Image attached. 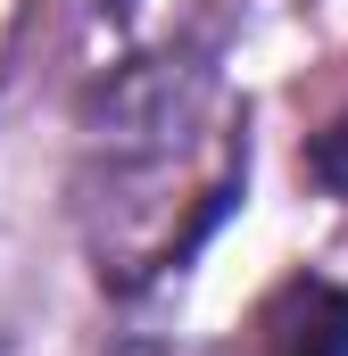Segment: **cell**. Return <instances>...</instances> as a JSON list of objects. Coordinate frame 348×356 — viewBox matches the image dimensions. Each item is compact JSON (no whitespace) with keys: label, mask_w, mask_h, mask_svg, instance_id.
I'll use <instances>...</instances> for the list:
<instances>
[{"label":"cell","mask_w":348,"mask_h":356,"mask_svg":"<svg viewBox=\"0 0 348 356\" xmlns=\"http://www.w3.org/2000/svg\"><path fill=\"white\" fill-rule=\"evenodd\" d=\"M258 356H348V290L307 273L258 315Z\"/></svg>","instance_id":"obj_2"},{"label":"cell","mask_w":348,"mask_h":356,"mask_svg":"<svg viewBox=\"0 0 348 356\" xmlns=\"http://www.w3.org/2000/svg\"><path fill=\"white\" fill-rule=\"evenodd\" d=\"M307 175L324 182V191H340V199H348V99L315 124V141H307Z\"/></svg>","instance_id":"obj_3"},{"label":"cell","mask_w":348,"mask_h":356,"mask_svg":"<svg viewBox=\"0 0 348 356\" xmlns=\"http://www.w3.org/2000/svg\"><path fill=\"white\" fill-rule=\"evenodd\" d=\"M249 182V108L207 58H133L84 108L75 224L100 290L133 298L232 216Z\"/></svg>","instance_id":"obj_1"}]
</instances>
